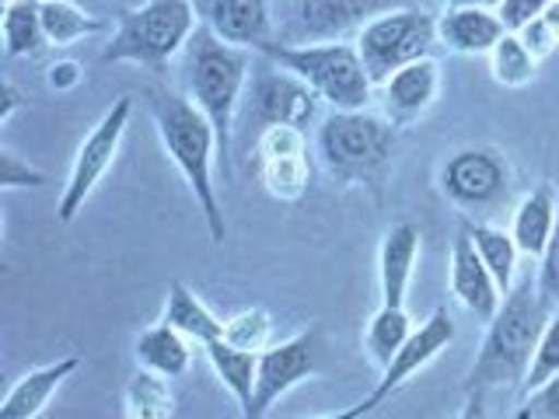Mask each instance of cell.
<instances>
[{
    "label": "cell",
    "mask_w": 559,
    "mask_h": 419,
    "mask_svg": "<svg viewBox=\"0 0 559 419\" xmlns=\"http://www.w3.org/2000/svg\"><path fill=\"white\" fill-rule=\"evenodd\" d=\"M147 105H151V116H154L165 154L175 161V168L182 171L192 200H197V210L206 220L210 241L224 244L227 220H224V206H221L217 182H214V165H221L214 127H210V119L189 101V95L175 92V87H151Z\"/></svg>",
    "instance_id": "obj_1"
},
{
    "label": "cell",
    "mask_w": 559,
    "mask_h": 419,
    "mask_svg": "<svg viewBox=\"0 0 559 419\" xmlns=\"http://www.w3.org/2000/svg\"><path fill=\"white\" fill-rule=\"evenodd\" d=\"M252 77L249 49L221 43L203 22L192 32L189 46L182 49V87L189 101L210 119L221 147L224 179L231 175V144H235V116L241 109L245 87Z\"/></svg>",
    "instance_id": "obj_2"
},
{
    "label": "cell",
    "mask_w": 559,
    "mask_h": 419,
    "mask_svg": "<svg viewBox=\"0 0 559 419\" xmlns=\"http://www.w3.org/2000/svg\"><path fill=\"white\" fill-rule=\"evenodd\" d=\"M549 308L542 304L535 279H521L503 297L493 322H486V339L479 346V357L472 363L465 392H489L507 388V384H524L532 371L535 349L546 328Z\"/></svg>",
    "instance_id": "obj_3"
},
{
    "label": "cell",
    "mask_w": 559,
    "mask_h": 419,
    "mask_svg": "<svg viewBox=\"0 0 559 419\" xmlns=\"http://www.w3.org/2000/svg\"><path fill=\"white\" fill-rule=\"evenodd\" d=\"M200 28V11L192 0H147V4L119 11L112 43L102 49V63H136L154 74L182 57L192 32Z\"/></svg>",
    "instance_id": "obj_4"
},
{
    "label": "cell",
    "mask_w": 559,
    "mask_h": 419,
    "mask_svg": "<svg viewBox=\"0 0 559 419\" xmlns=\"http://www.w3.org/2000/svg\"><path fill=\"white\" fill-rule=\"evenodd\" d=\"M276 67L301 77L319 101L332 105V112H357L367 109L374 98V84L367 77L364 60L354 43H314V46H280L270 43L259 49Z\"/></svg>",
    "instance_id": "obj_5"
},
{
    "label": "cell",
    "mask_w": 559,
    "mask_h": 419,
    "mask_svg": "<svg viewBox=\"0 0 559 419\" xmlns=\"http://www.w3.org/2000/svg\"><path fill=\"white\" fill-rule=\"evenodd\" d=\"M392 127L381 112L357 109V112H329L319 127V157L322 165L343 182H371L381 179L395 154Z\"/></svg>",
    "instance_id": "obj_6"
},
{
    "label": "cell",
    "mask_w": 559,
    "mask_h": 419,
    "mask_svg": "<svg viewBox=\"0 0 559 419\" xmlns=\"http://www.w3.org/2000/svg\"><path fill=\"white\" fill-rule=\"evenodd\" d=\"M416 8L413 0H276L273 22L280 46L346 43L381 14Z\"/></svg>",
    "instance_id": "obj_7"
},
{
    "label": "cell",
    "mask_w": 559,
    "mask_h": 419,
    "mask_svg": "<svg viewBox=\"0 0 559 419\" xmlns=\"http://www.w3.org/2000/svg\"><path fill=\"white\" fill-rule=\"evenodd\" d=\"M433 43H437V17L424 8H399L392 14H381L354 39L374 87H381L395 70L416 60H427Z\"/></svg>",
    "instance_id": "obj_8"
},
{
    "label": "cell",
    "mask_w": 559,
    "mask_h": 419,
    "mask_svg": "<svg viewBox=\"0 0 559 419\" xmlns=\"http://www.w3.org/2000/svg\"><path fill=\"white\" fill-rule=\"evenodd\" d=\"M130 116H133V98L122 95V98L112 101V109L95 122L92 133L81 140L74 165H70V179H67V185L60 192V203H57V220L60 224H74L78 220L84 203L92 200V192L105 179V171L112 168L122 136H127Z\"/></svg>",
    "instance_id": "obj_9"
},
{
    "label": "cell",
    "mask_w": 559,
    "mask_h": 419,
    "mask_svg": "<svg viewBox=\"0 0 559 419\" xmlns=\"http://www.w3.org/2000/svg\"><path fill=\"white\" fill-rule=\"evenodd\" d=\"M241 101V122L252 130V136L270 127L308 130L314 116H319V95L301 77H294L290 70L276 67L273 60H266V67H259L249 77Z\"/></svg>",
    "instance_id": "obj_10"
},
{
    "label": "cell",
    "mask_w": 559,
    "mask_h": 419,
    "mask_svg": "<svg viewBox=\"0 0 559 419\" xmlns=\"http://www.w3.org/2000/svg\"><path fill=\"white\" fill-rule=\"evenodd\" d=\"M441 192L462 214H489L511 192V168L489 147L454 151L441 168Z\"/></svg>",
    "instance_id": "obj_11"
},
{
    "label": "cell",
    "mask_w": 559,
    "mask_h": 419,
    "mask_svg": "<svg viewBox=\"0 0 559 419\" xmlns=\"http://www.w3.org/2000/svg\"><path fill=\"white\" fill-rule=\"evenodd\" d=\"M314 367H319L314 332H301V336L273 343L270 349H262L259 367H255L252 402L241 409V419H266L280 398L314 374Z\"/></svg>",
    "instance_id": "obj_12"
},
{
    "label": "cell",
    "mask_w": 559,
    "mask_h": 419,
    "mask_svg": "<svg viewBox=\"0 0 559 419\" xmlns=\"http://www.w3.org/2000/svg\"><path fill=\"white\" fill-rule=\"evenodd\" d=\"M200 22L221 43L238 49H266L276 43V22L270 0H192Z\"/></svg>",
    "instance_id": "obj_13"
},
{
    "label": "cell",
    "mask_w": 559,
    "mask_h": 419,
    "mask_svg": "<svg viewBox=\"0 0 559 419\" xmlns=\"http://www.w3.org/2000/svg\"><path fill=\"white\" fill-rule=\"evenodd\" d=\"M454 343V319L448 314V308H437L427 322H419L416 332L406 339V346L399 349V357L384 367L378 384H374V392L367 395V402L378 409L381 402H389L402 384L413 381V374H419L424 367L441 354V349H448Z\"/></svg>",
    "instance_id": "obj_14"
},
{
    "label": "cell",
    "mask_w": 559,
    "mask_h": 419,
    "mask_svg": "<svg viewBox=\"0 0 559 419\" xmlns=\"http://www.w3.org/2000/svg\"><path fill=\"white\" fill-rule=\"evenodd\" d=\"M437 95H441V67H437L433 57L395 70V74L378 87L381 116L389 119L395 130L413 127V122L437 101Z\"/></svg>",
    "instance_id": "obj_15"
},
{
    "label": "cell",
    "mask_w": 559,
    "mask_h": 419,
    "mask_svg": "<svg viewBox=\"0 0 559 419\" xmlns=\"http://www.w3.org/2000/svg\"><path fill=\"white\" fill-rule=\"evenodd\" d=\"M448 287L454 294V301H459L468 314H476L479 322H493V314L503 304V294L497 287V279H493V273L486 270V262L479 259L476 244H472L465 227L451 244Z\"/></svg>",
    "instance_id": "obj_16"
},
{
    "label": "cell",
    "mask_w": 559,
    "mask_h": 419,
    "mask_svg": "<svg viewBox=\"0 0 559 419\" xmlns=\"http://www.w3.org/2000/svg\"><path fill=\"white\" fill-rule=\"evenodd\" d=\"M419 235L416 224H395L384 231L381 249H378V284H381V304L389 308H406V294L416 273V259H419Z\"/></svg>",
    "instance_id": "obj_17"
},
{
    "label": "cell",
    "mask_w": 559,
    "mask_h": 419,
    "mask_svg": "<svg viewBox=\"0 0 559 419\" xmlns=\"http://www.w3.org/2000/svg\"><path fill=\"white\" fill-rule=\"evenodd\" d=\"M503 35L507 28L497 11L448 8L437 17V43H444L451 52H462V57H489Z\"/></svg>",
    "instance_id": "obj_18"
},
{
    "label": "cell",
    "mask_w": 559,
    "mask_h": 419,
    "mask_svg": "<svg viewBox=\"0 0 559 419\" xmlns=\"http://www.w3.org/2000/svg\"><path fill=\"white\" fill-rule=\"evenodd\" d=\"M78 367H81V357H60V360H52L46 367H35V371H28L8 392L4 406H0V419H35L49 406V398L57 395L60 384L78 371Z\"/></svg>",
    "instance_id": "obj_19"
},
{
    "label": "cell",
    "mask_w": 559,
    "mask_h": 419,
    "mask_svg": "<svg viewBox=\"0 0 559 419\" xmlns=\"http://www.w3.org/2000/svg\"><path fill=\"white\" fill-rule=\"evenodd\" d=\"M556 217H559V196L552 185H538L524 196L514 210L511 220V238L518 244L521 255L542 259L549 249V238L556 231Z\"/></svg>",
    "instance_id": "obj_20"
},
{
    "label": "cell",
    "mask_w": 559,
    "mask_h": 419,
    "mask_svg": "<svg viewBox=\"0 0 559 419\" xmlns=\"http://www.w3.org/2000/svg\"><path fill=\"white\" fill-rule=\"evenodd\" d=\"M133 357L140 363V371L162 374V378H182L189 371L192 360V343L182 336L179 328H171L168 322H157L144 328L133 343Z\"/></svg>",
    "instance_id": "obj_21"
},
{
    "label": "cell",
    "mask_w": 559,
    "mask_h": 419,
    "mask_svg": "<svg viewBox=\"0 0 559 419\" xmlns=\"http://www.w3.org/2000/svg\"><path fill=\"white\" fill-rule=\"evenodd\" d=\"M162 322H168L171 328H179L189 343H200V346L224 339V319H217V314L210 311L186 284H179V279L168 287V301H165V311H162Z\"/></svg>",
    "instance_id": "obj_22"
},
{
    "label": "cell",
    "mask_w": 559,
    "mask_h": 419,
    "mask_svg": "<svg viewBox=\"0 0 559 419\" xmlns=\"http://www.w3.org/2000/svg\"><path fill=\"white\" fill-rule=\"evenodd\" d=\"M465 231H468L472 244H476L479 259L486 262V270L493 273L500 294L507 297L511 287L518 284V255H521L511 231H503V227H493L486 220H465Z\"/></svg>",
    "instance_id": "obj_23"
},
{
    "label": "cell",
    "mask_w": 559,
    "mask_h": 419,
    "mask_svg": "<svg viewBox=\"0 0 559 419\" xmlns=\"http://www.w3.org/2000/svg\"><path fill=\"white\" fill-rule=\"evenodd\" d=\"M413 332H416V325H413L406 308L381 304L371 314L367 328H364V354H367V360H371L378 371H384V367H389L399 357V349L406 346V339L413 336Z\"/></svg>",
    "instance_id": "obj_24"
},
{
    "label": "cell",
    "mask_w": 559,
    "mask_h": 419,
    "mask_svg": "<svg viewBox=\"0 0 559 419\" xmlns=\"http://www.w3.org/2000/svg\"><path fill=\"white\" fill-rule=\"evenodd\" d=\"M39 17L49 46H74L87 35L105 32L102 17L78 8L74 0H39Z\"/></svg>",
    "instance_id": "obj_25"
},
{
    "label": "cell",
    "mask_w": 559,
    "mask_h": 419,
    "mask_svg": "<svg viewBox=\"0 0 559 419\" xmlns=\"http://www.w3.org/2000/svg\"><path fill=\"white\" fill-rule=\"evenodd\" d=\"M203 354L214 367V374L221 378V384L238 398V406L245 409L252 402V388H255V367H259V354H249V349H238L231 343H210L203 346Z\"/></svg>",
    "instance_id": "obj_26"
},
{
    "label": "cell",
    "mask_w": 559,
    "mask_h": 419,
    "mask_svg": "<svg viewBox=\"0 0 559 419\" xmlns=\"http://www.w3.org/2000/svg\"><path fill=\"white\" fill-rule=\"evenodd\" d=\"M0 32H4L8 57H35V52H43L49 46L43 32V17H39V0H14V4H4Z\"/></svg>",
    "instance_id": "obj_27"
},
{
    "label": "cell",
    "mask_w": 559,
    "mask_h": 419,
    "mask_svg": "<svg viewBox=\"0 0 559 419\" xmlns=\"http://www.w3.org/2000/svg\"><path fill=\"white\" fill-rule=\"evenodd\" d=\"M255 168H259V179H262V185H266V192H270L273 200L297 203L308 192V182H311L308 154L259 157Z\"/></svg>",
    "instance_id": "obj_28"
},
{
    "label": "cell",
    "mask_w": 559,
    "mask_h": 419,
    "mask_svg": "<svg viewBox=\"0 0 559 419\" xmlns=\"http://www.w3.org/2000/svg\"><path fill=\"white\" fill-rule=\"evenodd\" d=\"M171 409L175 398L168 388V378L136 371L127 381V392H122V412H127V419H171Z\"/></svg>",
    "instance_id": "obj_29"
},
{
    "label": "cell",
    "mask_w": 559,
    "mask_h": 419,
    "mask_svg": "<svg viewBox=\"0 0 559 419\" xmlns=\"http://www.w3.org/2000/svg\"><path fill=\"white\" fill-rule=\"evenodd\" d=\"M535 70H538V60L532 57L524 43L518 39L514 32H507L503 39L493 46L489 52V74H493L497 84L503 87H524L535 81Z\"/></svg>",
    "instance_id": "obj_30"
},
{
    "label": "cell",
    "mask_w": 559,
    "mask_h": 419,
    "mask_svg": "<svg viewBox=\"0 0 559 419\" xmlns=\"http://www.w3.org/2000/svg\"><path fill=\"white\" fill-rule=\"evenodd\" d=\"M224 343H231L249 354H262L273 346V319L266 308H241L231 319H224Z\"/></svg>",
    "instance_id": "obj_31"
},
{
    "label": "cell",
    "mask_w": 559,
    "mask_h": 419,
    "mask_svg": "<svg viewBox=\"0 0 559 419\" xmlns=\"http://www.w3.org/2000/svg\"><path fill=\"white\" fill-rule=\"evenodd\" d=\"M559 374V308L549 311L546 328H542V339L535 349V360H532V371L524 378V392H535L542 388L546 381H552Z\"/></svg>",
    "instance_id": "obj_32"
},
{
    "label": "cell",
    "mask_w": 559,
    "mask_h": 419,
    "mask_svg": "<svg viewBox=\"0 0 559 419\" xmlns=\"http://www.w3.org/2000/svg\"><path fill=\"white\" fill-rule=\"evenodd\" d=\"M535 287H538L542 304H546L549 311L559 308V217H556V231L549 238V249H546V255L538 259Z\"/></svg>",
    "instance_id": "obj_33"
},
{
    "label": "cell",
    "mask_w": 559,
    "mask_h": 419,
    "mask_svg": "<svg viewBox=\"0 0 559 419\" xmlns=\"http://www.w3.org/2000/svg\"><path fill=\"white\" fill-rule=\"evenodd\" d=\"M46 175L22 161L14 151H0V189H39Z\"/></svg>",
    "instance_id": "obj_34"
},
{
    "label": "cell",
    "mask_w": 559,
    "mask_h": 419,
    "mask_svg": "<svg viewBox=\"0 0 559 419\" xmlns=\"http://www.w3.org/2000/svg\"><path fill=\"white\" fill-rule=\"evenodd\" d=\"M514 419H559V374L542 384V388L528 392Z\"/></svg>",
    "instance_id": "obj_35"
},
{
    "label": "cell",
    "mask_w": 559,
    "mask_h": 419,
    "mask_svg": "<svg viewBox=\"0 0 559 419\" xmlns=\"http://www.w3.org/2000/svg\"><path fill=\"white\" fill-rule=\"evenodd\" d=\"M549 4L552 0H503V4L497 8V14H500L507 32H521L524 25H532L535 17L546 14Z\"/></svg>",
    "instance_id": "obj_36"
},
{
    "label": "cell",
    "mask_w": 559,
    "mask_h": 419,
    "mask_svg": "<svg viewBox=\"0 0 559 419\" xmlns=\"http://www.w3.org/2000/svg\"><path fill=\"white\" fill-rule=\"evenodd\" d=\"M514 35L524 43V49H528L535 60H546L549 52L559 46V43L552 39V32L546 28V22H542V17H535L532 25H524V28H521V32H514Z\"/></svg>",
    "instance_id": "obj_37"
},
{
    "label": "cell",
    "mask_w": 559,
    "mask_h": 419,
    "mask_svg": "<svg viewBox=\"0 0 559 419\" xmlns=\"http://www.w3.org/2000/svg\"><path fill=\"white\" fill-rule=\"evenodd\" d=\"M81 63L74 60H60V63H52L46 70V84L52 87V92H74V87L81 84Z\"/></svg>",
    "instance_id": "obj_38"
},
{
    "label": "cell",
    "mask_w": 559,
    "mask_h": 419,
    "mask_svg": "<svg viewBox=\"0 0 559 419\" xmlns=\"http://www.w3.org/2000/svg\"><path fill=\"white\" fill-rule=\"evenodd\" d=\"M459 419H489V416H486V392H468V398H465V406H462Z\"/></svg>",
    "instance_id": "obj_39"
},
{
    "label": "cell",
    "mask_w": 559,
    "mask_h": 419,
    "mask_svg": "<svg viewBox=\"0 0 559 419\" xmlns=\"http://www.w3.org/2000/svg\"><path fill=\"white\" fill-rule=\"evenodd\" d=\"M374 406L367 398H360L357 406H349V409H340V412H329V416H314V419H364V416H371Z\"/></svg>",
    "instance_id": "obj_40"
},
{
    "label": "cell",
    "mask_w": 559,
    "mask_h": 419,
    "mask_svg": "<svg viewBox=\"0 0 559 419\" xmlns=\"http://www.w3.org/2000/svg\"><path fill=\"white\" fill-rule=\"evenodd\" d=\"M17 105H22V98H17V87L14 84H4V112H0V122H11V116L17 112Z\"/></svg>",
    "instance_id": "obj_41"
},
{
    "label": "cell",
    "mask_w": 559,
    "mask_h": 419,
    "mask_svg": "<svg viewBox=\"0 0 559 419\" xmlns=\"http://www.w3.org/2000/svg\"><path fill=\"white\" fill-rule=\"evenodd\" d=\"M503 0H448V8H483V11H497Z\"/></svg>",
    "instance_id": "obj_42"
},
{
    "label": "cell",
    "mask_w": 559,
    "mask_h": 419,
    "mask_svg": "<svg viewBox=\"0 0 559 419\" xmlns=\"http://www.w3.org/2000/svg\"><path fill=\"white\" fill-rule=\"evenodd\" d=\"M542 22H546V28L552 32V39L559 43V0H552V4L546 8V14H542Z\"/></svg>",
    "instance_id": "obj_43"
},
{
    "label": "cell",
    "mask_w": 559,
    "mask_h": 419,
    "mask_svg": "<svg viewBox=\"0 0 559 419\" xmlns=\"http://www.w3.org/2000/svg\"><path fill=\"white\" fill-rule=\"evenodd\" d=\"M4 4H14V0H4Z\"/></svg>",
    "instance_id": "obj_44"
}]
</instances>
